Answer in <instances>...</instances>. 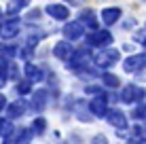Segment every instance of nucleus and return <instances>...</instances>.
<instances>
[{
  "label": "nucleus",
  "instance_id": "19",
  "mask_svg": "<svg viewBox=\"0 0 146 144\" xmlns=\"http://www.w3.org/2000/svg\"><path fill=\"white\" fill-rule=\"evenodd\" d=\"M9 68H11V64L0 62V87H4V83H7V70Z\"/></svg>",
  "mask_w": 146,
  "mask_h": 144
},
{
  "label": "nucleus",
  "instance_id": "21",
  "mask_svg": "<svg viewBox=\"0 0 146 144\" xmlns=\"http://www.w3.org/2000/svg\"><path fill=\"white\" fill-rule=\"evenodd\" d=\"M15 53H17L15 47H4V44H0V57H13Z\"/></svg>",
  "mask_w": 146,
  "mask_h": 144
},
{
  "label": "nucleus",
  "instance_id": "22",
  "mask_svg": "<svg viewBox=\"0 0 146 144\" xmlns=\"http://www.w3.org/2000/svg\"><path fill=\"white\" fill-rule=\"evenodd\" d=\"M32 81H23L17 85V93H21V96H26V93H30V89H32V85H30Z\"/></svg>",
  "mask_w": 146,
  "mask_h": 144
},
{
  "label": "nucleus",
  "instance_id": "15",
  "mask_svg": "<svg viewBox=\"0 0 146 144\" xmlns=\"http://www.w3.org/2000/svg\"><path fill=\"white\" fill-rule=\"evenodd\" d=\"M9 117H11V119H15V117H21L23 115V112H26V104H23L21 100H17V102H15V104H11V106H9Z\"/></svg>",
  "mask_w": 146,
  "mask_h": 144
},
{
  "label": "nucleus",
  "instance_id": "4",
  "mask_svg": "<svg viewBox=\"0 0 146 144\" xmlns=\"http://www.w3.org/2000/svg\"><path fill=\"white\" fill-rule=\"evenodd\" d=\"M144 98V89H140V87H135V85H127L121 91V96H119V100L121 102H135V100H142Z\"/></svg>",
  "mask_w": 146,
  "mask_h": 144
},
{
  "label": "nucleus",
  "instance_id": "17",
  "mask_svg": "<svg viewBox=\"0 0 146 144\" xmlns=\"http://www.w3.org/2000/svg\"><path fill=\"white\" fill-rule=\"evenodd\" d=\"M26 74H28L30 81H42V70L36 68L34 64H28V66H26Z\"/></svg>",
  "mask_w": 146,
  "mask_h": 144
},
{
  "label": "nucleus",
  "instance_id": "8",
  "mask_svg": "<svg viewBox=\"0 0 146 144\" xmlns=\"http://www.w3.org/2000/svg\"><path fill=\"white\" fill-rule=\"evenodd\" d=\"M30 138V131L28 129H13L11 133L4 136V144H21L23 140Z\"/></svg>",
  "mask_w": 146,
  "mask_h": 144
},
{
  "label": "nucleus",
  "instance_id": "14",
  "mask_svg": "<svg viewBox=\"0 0 146 144\" xmlns=\"http://www.w3.org/2000/svg\"><path fill=\"white\" fill-rule=\"evenodd\" d=\"M119 17H121V9H117V7L106 9V11L102 13V19H104V23H106V26H112Z\"/></svg>",
  "mask_w": 146,
  "mask_h": 144
},
{
  "label": "nucleus",
  "instance_id": "12",
  "mask_svg": "<svg viewBox=\"0 0 146 144\" xmlns=\"http://www.w3.org/2000/svg\"><path fill=\"white\" fill-rule=\"evenodd\" d=\"M44 106H47V91L40 89V91H36V93H34V98H32V108L40 112Z\"/></svg>",
  "mask_w": 146,
  "mask_h": 144
},
{
  "label": "nucleus",
  "instance_id": "11",
  "mask_svg": "<svg viewBox=\"0 0 146 144\" xmlns=\"http://www.w3.org/2000/svg\"><path fill=\"white\" fill-rule=\"evenodd\" d=\"M53 53H55V57H59V59H68L74 51H72V47H70L66 40H62V42H57L53 47Z\"/></svg>",
  "mask_w": 146,
  "mask_h": 144
},
{
  "label": "nucleus",
  "instance_id": "7",
  "mask_svg": "<svg viewBox=\"0 0 146 144\" xmlns=\"http://www.w3.org/2000/svg\"><path fill=\"white\" fill-rule=\"evenodd\" d=\"M106 104H108V98H106V96H102V93H98V98H93V100H91L89 108H91L93 115L104 117V115H106Z\"/></svg>",
  "mask_w": 146,
  "mask_h": 144
},
{
  "label": "nucleus",
  "instance_id": "26",
  "mask_svg": "<svg viewBox=\"0 0 146 144\" xmlns=\"http://www.w3.org/2000/svg\"><path fill=\"white\" fill-rule=\"evenodd\" d=\"M91 144H108V140H106V136H102V133H100V136H95L93 140H91Z\"/></svg>",
  "mask_w": 146,
  "mask_h": 144
},
{
  "label": "nucleus",
  "instance_id": "5",
  "mask_svg": "<svg viewBox=\"0 0 146 144\" xmlns=\"http://www.w3.org/2000/svg\"><path fill=\"white\" fill-rule=\"evenodd\" d=\"M108 42H112V34L106 32V30H102V32H93L87 36V47L91 44V47H100V44H104L106 47Z\"/></svg>",
  "mask_w": 146,
  "mask_h": 144
},
{
  "label": "nucleus",
  "instance_id": "3",
  "mask_svg": "<svg viewBox=\"0 0 146 144\" xmlns=\"http://www.w3.org/2000/svg\"><path fill=\"white\" fill-rule=\"evenodd\" d=\"M123 68H125V72H140L142 68H146V55H131V57H127L123 62Z\"/></svg>",
  "mask_w": 146,
  "mask_h": 144
},
{
  "label": "nucleus",
  "instance_id": "1",
  "mask_svg": "<svg viewBox=\"0 0 146 144\" xmlns=\"http://www.w3.org/2000/svg\"><path fill=\"white\" fill-rule=\"evenodd\" d=\"M119 62V51L117 49H102V51L95 55V64H98L100 68H108V66H112V64H117Z\"/></svg>",
  "mask_w": 146,
  "mask_h": 144
},
{
  "label": "nucleus",
  "instance_id": "20",
  "mask_svg": "<svg viewBox=\"0 0 146 144\" xmlns=\"http://www.w3.org/2000/svg\"><path fill=\"white\" fill-rule=\"evenodd\" d=\"M13 131V125L11 121H7V119H0V136H7V133Z\"/></svg>",
  "mask_w": 146,
  "mask_h": 144
},
{
  "label": "nucleus",
  "instance_id": "2",
  "mask_svg": "<svg viewBox=\"0 0 146 144\" xmlns=\"http://www.w3.org/2000/svg\"><path fill=\"white\" fill-rule=\"evenodd\" d=\"M87 64H89V49H76V51L72 53V57H70L68 68L70 70H80V68L87 66Z\"/></svg>",
  "mask_w": 146,
  "mask_h": 144
},
{
  "label": "nucleus",
  "instance_id": "31",
  "mask_svg": "<svg viewBox=\"0 0 146 144\" xmlns=\"http://www.w3.org/2000/svg\"><path fill=\"white\" fill-rule=\"evenodd\" d=\"M0 21H2V11H0ZM0 30H2V26H0Z\"/></svg>",
  "mask_w": 146,
  "mask_h": 144
},
{
  "label": "nucleus",
  "instance_id": "28",
  "mask_svg": "<svg viewBox=\"0 0 146 144\" xmlns=\"http://www.w3.org/2000/svg\"><path fill=\"white\" fill-rule=\"evenodd\" d=\"M85 91H87V93H100V89L98 87H87Z\"/></svg>",
  "mask_w": 146,
  "mask_h": 144
},
{
  "label": "nucleus",
  "instance_id": "30",
  "mask_svg": "<svg viewBox=\"0 0 146 144\" xmlns=\"http://www.w3.org/2000/svg\"><path fill=\"white\" fill-rule=\"evenodd\" d=\"M66 2H72V4H80L83 0H66Z\"/></svg>",
  "mask_w": 146,
  "mask_h": 144
},
{
  "label": "nucleus",
  "instance_id": "9",
  "mask_svg": "<svg viewBox=\"0 0 146 144\" xmlns=\"http://www.w3.org/2000/svg\"><path fill=\"white\" fill-rule=\"evenodd\" d=\"M64 36L70 38V40H76V38H80V36H83V23H80V21L68 23V26L64 28Z\"/></svg>",
  "mask_w": 146,
  "mask_h": 144
},
{
  "label": "nucleus",
  "instance_id": "16",
  "mask_svg": "<svg viewBox=\"0 0 146 144\" xmlns=\"http://www.w3.org/2000/svg\"><path fill=\"white\" fill-rule=\"evenodd\" d=\"M80 23L89 26L91 30H98V21H95V15H93V11H83V13H80Z\"/></svg>",
  "mask_w": 146,
  "mask_h": 144
},
{
  "label": "nucleus",
  "instance_id": "10",
  "mask_svg": "<svg viewBox=\"0 0 146 144\" xmlns=\"http://www.w3.org/2000/svg\"><path fill=\"white\" fill-rule=\"evenodd\" d=\"M17 32H19V19H11V21H7L2 26V30H0V34H2V38H13V36H17Z\"/></svg>",
  "mask_w": 146,
  "mask_h": 144
},
{
  "label": "nucleus",
  "instance_id": "6",
  "mask_svg": "<svg viewBox=\"0 0 146 144\" xmlns=\"http://www.w3.org/2000/svg\"><path fill=\"white\" fill-rule=\"evenodd\" d=\"M106 119H108V123H112L117 129H127V119H125V115L121 110H117V108H112V110H108L106 112Z\"/></svg>",
  "mask_w": 146,
  "mask_h": 144
},
{
  "label": "nucleus",
  "instance_id": "18",
  "mask_svg": "<svg viewBox=\"0 0 146 144\" xmlns=\"http://www.w3.org/2000/svg\"><path fill=\"white\" fill-rule=\"evenodd\" d=\"M30 4V0H9V7H7V11L9 13H17V11H21L23 7H28Z\"/></svg>",
  "mask_w": 146,
  "mask_h": 144
},
{
  "label": "nucleus",
  "instance_id": "23",
  "mask_svg": "<svg viewBox=\"0 0 146 144\" xmlns=\"http://www.w3.org/2000/svg\"><path fill=\"white\" fill-rule=\"evenodd\" d=\"M104 83H106L108 87H119V78L112 76V74H104Z\"/></svg>",
  "mask_w": 146,
  "mask_h": 144
},
{
  "label": "nucleus",
  "instance_id": "24",
  "mask_svg": "<svg viewBox=\"0 0 146 144\" xmlns=\"http://www.w3.org/2000/svg\"><path fill=\"white\" fill-rule=\"evenodd\" d=\"M44 127H47L44 119H36V121H34V131H36V133H42V131H44Z\"/></svg>",
  "mask_w": 146,
  "mask_h": 144
},
{
  "label": "nucleus",
  "instance_id": "25",
  "mask_svg": "<svg viewBox=\"0 0 146 144\" xmlns=\"http://www.w3.org/2000/svg\"><path fill=\"white\" fill-rule=\"evenodd\" d=\"M133 136L138 140H146V129L144 127H133Z\"/></svg>",
  "mask_w": 146,
  "mask_h": 144
},
{
  "label": "nucleus",
  "instance_id": "29",
  "mask_svg": "<svg viewBox=\"0 0 146 144\" xmlns=\"http://www.w3.org/2000/svg\"><path fill=\"white\" fill-rule=\"evenodd\" d=\"M4 108V96H0V110Z\"/></svg>",
  "mask_w": 146,
  "mask_h": 144
},
{
  "label": "nucleus",
  "instance_id": "27",
  "mask_svg": "<svg viewBox=\"0 0 146 144\" xmlns=\"http://www.w3.org/2000/svg\"><path fill=\"white\" fill-rule=\"evenodd\" d=\"M133 117H135V119H146V106H142V108H138V110L133 112Z\"/></svg>",
  "mask_w": 146,
  "mask_h": 144
},
{
  "label": "nucleus",
  "instance_id": "13",
  "mask_svg": "<svg viewBox=\"0 0 146 144\" xmlns=\"http://www.w3.org/2000/svg\"><path fill=\"white\" fill-rule=\"evenodd\" d=\"M47 13L51 15L53 19H66V17H68V9L62 7V4H49V7H47Z\"/></svg>",
  "mask_w": 146,
  "mask_h": 144
}]
</instances>
